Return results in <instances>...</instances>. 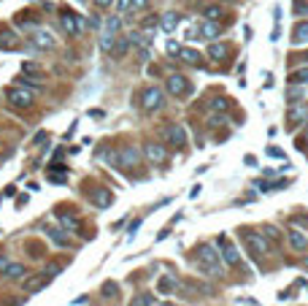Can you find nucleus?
<instances>
[{"instance_id":"nucleus-1","label":"nucleus","mask_w":308,"mask_h":306,"mask_svg":"<svg viewBox=\"0 0 308 306\" xmlns=\"http://www.w3.org/2000/svg\"><path fill=\"white\" fill-rule=\"evenodd\" d=\"M198 258H200V265H203L208 274H214V277H219L222 268H219V252H216L211 244H200L198 247Z\"/></svg>"},{"instance_id":"nucleus-2","label":"nucleus","mask_w":308,"mask_h":306,"mask_svg":"<svg viewBox=\"0 0 308 306\" xmlns=\"http://www.w3.org/2000/svg\"><path fill=\"white\" fill-rule=\"evenodd\" d=\"M163 103H165V95L160 87H146L144 95H141V109L144 111H157Z\"/></svg>"},{"instance_id":"nucleus-3","label":"nucleus","mask_w":308,"mask_h":306,"mask_svg":"<svg viewBox=\"0 0 308 306\" xmlns=\"http://www.w3.org/2000/svg\"><path fill=\"white\" fill-rule=\"evenodd\" d=\"M60 24H62V30L68 36H82L84 33V17H79V14L62 11L60 14Z\"/></svg>"},{"instance_id":"nucleus-4","label":"nucleus","mask_w":308,"mask_h":306,"mask_svg":"<svg viewBox=\"0 0 308 306\" xmlns=\"http://www.w3.org/2000/svg\"><path fill=\"white\" fill-rule=\"evenodd\" d=\"M165 89H168L170 95H176V98H184V95L192 92V84L186 76H181V73H173V76H168V84H165Z\"/></svg>"},{"instance_id":"nucleus-5","label":"nucleus","mask_w":308,"mask_h":306,"mask_svg":"<svg viewBox=\"0 0 308 306\" xmlns=\"http://www.w3.org/2000/svg\"><path fill=\"white\" fill-rule=\"evenodd\" d=\"M6 98H8V103H11V106H17V109H27L30 103H33V95H30V89H22V87L6 89Z\"/></svg>"},{"instance_id":"nucleus-6","label":"nucleus","mask_w":308,"mask_h":306,"mask_svg":"<svg viewBox=\"0 0 308 306\" xmlns=\"http://www.w3.org/2000/svg\"><path fill=\"white\" fill-rule=\"evenodd\" d=\"M30 44H33L35 49H43V52H46V49H54V46H57V41H54L52 33H49V30H41V27L30 33Z\"/></svg>"},{"instance_id":"nucleus-7","label":"nucleus","mask_w":308,"mask_h":306,"mask_svg":"<svg viewBox=\"0 0 308 306\" xmlns=\"http://www.w3.org/2000/svg\"><path fill=\"white\" fill-rule=\"evenodd\" d=\"M219 252H222V260L227 265H241V252L233 241H227V239H219Z\"/></svg>"},{"instance_id":"nucleus-8","label":"nucleus","mask_w":308,"mask_h":306,"mask_svg":"<svg viewBox=\"0 0 308 306\" xmlns=\"http://www.w3.org/2000/svg\"><path fill=\"white\" fill-rule=\"evenodd\" d=\"M165 141L170 144V147H176V149H181L186 144V130L184 128H179V125H170V128H165Z\"/></svg>"},{"instance_id":"nucleus-9","label":"nucleus","mask_w":308,"mask_h":306,"mask_svg":"<svg viewBox=\"0 0 308 306\" xmlns=\"http://www.w3.org/2000/svg\"><path fill=\"white\" fill-rule=\"evenodd\" d=\"M144 154H146V160H149V163L160 165V163H165V157H168V149H165L163 144H154V141H149V144L144 147Z\"/></svg>"},{"instance_id":"nucleus-10","label":"nucleus","mask_w":308,"mask_h":306,"mask_svg":"<svg viewBox=\"0 0 308 306\" xmlns=\"http://www.w3.org/2000/svg\"><path fill=\"white\" fill-rule=\"evenodd\" d=\"M246 244H249L251 255H257V258H265V255L270 252V244H267V239H265V236H260V233H251Z\"/></svg>"},{"instance_id":"nucleus-11","label":"nucleus","mask_w":308,"mask_h":306,"mask_svg":"<svg viewBox=\"0 0 308 306\" xmlns=\"http://www.w3.org/2000/svg\"><path fill=\"white\" fill-rule=\"evenodd\" d=\"M49 282H52V277H49L46 271H43V274H35V277H30L27 282H24V293H30V295H33V293H41Z\"/></svg>"},{"instance_id":"nucleus-12","label":"nucleus","mask_w":308,"mask_h":306,"mask_svg":"<svg viewBox=\"0 0 308 306\" xmlns=\"http://www.w3.org/2000/svg\"><path fill=\"white\" fill-rule=\"evenodd\" d=\"M230 52H233V49H230V44H225V41H214V44L208 46V57L216 60V63L227 60V57H230Z\"/></svg>"},{"instance_id":"nucleus-13","label":"nucleus","mask_w":308,"mask_h":306,"mask_svg":"<svg viewBox=\"0 0 308 306\" xmlns=\"http://www.w3.org/2000/svg\"><path fill=\"white\" fill-rule=\"evenodd\" d=\"M287 119H289L292 128H303V125L308 122V106H295L289 114H287Z\"/></svg>"},{"instance_id":"nucleus-14","label":"nucleus","mask_w":308,"mask_h":306,"mask_svg":"<svg viewBox=\"0 0 308 306\" xmlns=\"http://www.w3.org/2000/svg\"><path fill=\"white\" fill-rule=\"evenodd\" d=\"M111 200H114V195H111V190H105V187H98V190L92 193V203H95L98 209H108Z\"/></svg>"},{"instance_id":"nucleus-15","label":"nucleus","mask_w":308,"mask_h":306,"mask_svg":"<svg viewBox=\"0 0 308 306\" xmlns=\"http://www.w3.org/2000/svg\"><path fill=\"white\" fill-rule=\"evenodd\" d=\"M138 160H141V152L138 149H124L122 154H119V168H133V165H138Z\"/></svg>"},{"instance_id":"nucleus-16","label":"nucleus","mask_w":308,"mask_h":306,"mask_svg":"<svg viewBox=\"0 0 308 306\" xmlns=\"http://www.w3.org/2000/svg\"><path fill=\"white\" fill-rule=\"evenodd\" d=\"M219 33H222V24H216V22H203L198 27V38H208V41L216 38Z\"/></svg>"},{"instance_id":"nucleus-17","label":"nucleus","mask_w":308,"mask_h":306,"mask_svg":"<svg viewBox=\"0 0 308 306\" xmlns=\"http://www.w3.org/2000/svg\"><path fill=\"white\" fill-rule=\"evenodd\" d=\"M149 6V0H119V14H130V11H144Z\"/></svg>"},{"instance_id":"nucleus-18","label":"nucleus","mask_w":308,"mask_h":306,"mask_svg":"<svg viewBox=\"0 0 308 306\" xmlns=\"http://www.w3.org/2000/svg\"><path fill=\"white\" fill-rule=\"evenodd\" d=\"M179 22H181V14L179 11H168V14H163V19H160V24H163L165 33H173Z\"/></svg>"},{"instance_id":"nucleus-19","label":"nucleus","mask_w":308,"mask_h":306,"mask_svg":"<svg viewBox=\"0 0 308 306\" xmlns=\"http://www.w3.org/2000/svg\"><path fill=\"white\" fill-rule=\"evenodd\" d=\"M289 247L295 249V252H306L308 249V239L303 233H297V230H292L289 233Z\"/></svg>"},{"instance_id":"nucleus-20","label":"nucleus","mask_w":308,"mask_h":306,"mask_svg":"<svg viewBox=\"0 0 308 306\" xmlns=\"http://www.w3.org/2000/svg\"><path fill=\"white\" fill-rule=\"evenodd\" d=\"M306 41H308V22H300L292 33V44L297 46V44H306Z\"/></svg>"},{"instance_id":"nucleus-21","label":"nucleus","mask_w":308,"mask_h":306,"mask_svg":"<svg viewBox=\"0 0 308 306\" xmlns=\"http://www.w3.org/2000/svg\"><path fill=\"white\" fill-rule=\"evenodd\" d=\"M46 233H49V239H52L57 247H70V241H68V236L62 233V230H57V228H46Z\"/></svg>"},{"instance_id":"nucleus-22","label":"nucleus","mask_w":308,"mask_h":306,"mask_svg":"<svg viewBox=\"0 0 308 306\" xmlns=\"http://www.w3.org/2000/svg\"><path fill=\"white\" fill-rule=\"evenodd\" d=\"M157 290L163 295H170L176 290V279L173 277H160V282H157Z\"/></svg>"},{"instance_id":"nucleus-23","label":"nucleus","mask_w":308,"mask_h":306,"mask_svg":"<svg viewBox=\"0 0 308 306\" xmlns=\"http://www.w3.org/2000/svg\"><path fill=\"white\" fill-rule=\"evenodd\" d=\"M60 225H62L65 230H79V228H82V222H79L73 214H65V212L60 214Z\"/></svg>"},{"instance_id":"nucleus-24","label":"nucleus","mask_w":308,"mask_h":306,"mask_svg":"<svg viewBox=\"0 0 308 306\" xmlns=\"http://www.w3.org/2000/svg\"><path fill=\"white\" fill-rule=\"evenodd\" d=\"M179 57L184 60V63H192V65H200V63H203V57H200V54L195 52V49H181Z\"/></svg>"},{"instance_id":"nucleus-25","label":"nucleus","mask_w":308,"mask_h":306,"mask_svg":"<svg viewBox=\"0 0 308 306\" xmlns=\"http://www.w3.org/2000/svg\"><path fill=\"white\" fill-rule=\"evenodd\" d=\"M17 82L22 84V87H30V89H33V87H41V84H43V76H27V73H24V76H19Z\"/></svg>"},{"instance_id":"nucleus-26","label":"nucleus","mask_w":308,"mask_h":306,"mask_svg":"<svg viewBox=\"0 0 308 306\" xmlns=\"http://www.w3.org/2000/svg\"><path fill=\"white\" fill-rule=\"evenodd\" d=\"M203 17H205V22H219V19H222V8L219 6H205L203 8Z\"/></svg>"},{"instance_id":"nucleus-27","label":"nucleus","mask_w":308,"mask_h":306,"mask_svg":"<svg viewBox=\"0 0 308 306\" xmlns=\"http://www.w3.org/2000/svg\"><path fill=\"white\" fill-rule=\"evenodd\" d=\"M127 49H130V41H127V38H119V41L114 44V49H111V54H114V57H124Z\"/></svg>"},{"instance_id":"nucleus-28","label":"nucleus","mask_w":308,"mask_h":306,"mask_svg":"<svg viewBox=\"0 0 308 306\" xmlns=\"http://www.w3.org/2000/svg\"><path fill=\"white\" fill-rule=\"evenodd\" d=\"M0 49H17V38H14V33H0Z\"/></svg>"},{"instance_id":"nucleus-29","label":"nucleus","mask_w":308,"mask_h":306,"mask_svg":"<svg viewBox=\"0 0 308 306\" xmlns=\"http://www.w3.org/2000/svg\"><path fill=\"white\" fill-rule=\"evenodd\" d=\"M6 277L8 279H22L24 277V265L22 263H11L8 265V271H6Z\"/></svg>"},{"instance_id":"nucleus-30","label":"nucleus","mask_w":308,"mask_h":306,"mask_svg":"<svg viewBox=\"0 0 308 306\" xmlns=\"http://www.w3.org/2000/svg\"><path fill=\"white\" fill-rule=\"evenodd\" d=\"M225 109H230V100H227V98H214V100H211V111L225 114Z\"/></svg>"},{"instance_id":"nucleus-31","label":"nucleus","mask_w":308,"mask_h":306,"mask_svg":"<svg viewBox=\"0 0 308 306\" xmlns=\"http://www.w3.org/2000/svg\"><path fill=\"white\" fill-rule=\"evenodd\" d=\"M289 82L292 84H308V68H306V71H295L289 76Z\"/></svg>"},{"instance_id":"nucleus-32","label":"nucleus","mask_w":308,"mask_h":306,"mask_svg":"<svg viewBox=\"0 0 308 306\" xmlns=\"http://www.w3.org/2000/svg\"><path fill=\"white\" fill-rule=\"evenodd\" d=\"M154 304V298H151L149 293H141V295H135V301H133V306H151Z\"/></svg>"},{"instance_id":"nucleus-33","label":"nucleus","mask_w":308,"mask_h":306,"mask_svg":"<svg viewBox=\"0 0 308 306\" xmlns=\"http://www.w3.org/2000/svg\"><path fill=\"white\" fill-rule=\"evenodd\" d=\"M103 295H105V298H117V295H119V287L114 282H105L103 284Z\"/></svg>"},{"instance_id":"nucleus-34","label":"nucleus","mask_w":308,"mask_h":306,"mask_svg":"<svg viewBox=\"0 0 308 306\" xmlns=\"http://www.w3.org/2000/svg\"><path fill=\"white\" fill-rule=\"evenodd\" d=\"M262 233H265L267 239H273V241H279V228H273V225H265V228H262Z\"/></svg>"},{"instance_id":"nucleus-35","label":"nucleus","mask_w":308,"mask_h":306,"mask_svg":"<svg viewBox=\"0 0 308 306\" xmlns=\"http://www.w3.org/2000/svg\"><path fill=\"white\" fill-rule=\"evenodd\" d=\"M165 52L170 54V57H179V52H181V46L176 41H168V46H165Z\"/></svg>"},{"instance_id":"nucleus-36","label":"nucleus","mask_w":308,"mask_h":306,"mask_svg":"<svg viewBox=\"0 0 308 306\" xmlns=\"http://www.w3.org/2000/svg\"><path fill=\"white\" fill-rule=\"evenodd\" d=\"M303 98V89H289V92H287V100H289V103H295V100H300Z\"/></svg>"},{"instance_id":"nucleus-37","label":"nucleus","mask_w":308,"mask_h":306,"mask_svg":"<svg viewBox=\"0 0 308 306\" xmlns=\"http://www.w3.org/2000/svg\"><path fill=\"white\" fill-rule=\"evenodd\" d=\"M295 14H308V0H297L295 3Z\"/></svg>"},{"instance_id":"nucleus-38","label":"nucleus","mask_w":308,"mask_h":306,"mask_svg":"<svg viewBox=\"0 0 308 306\" xmlns=\"http://www.w3.org/2000/svg\"><path fill=\"white\" fill-rule=\"evenodd\" d=\"M8 265H11V260H8L6 255H0V274H6V271H8Z\"/></svg>"},{"instance_id":"nucleus-39","label":"nucleus","mask_w":308,"mask_h":306,"mask_svg":"<svg viewBox=\"0 0 308 306\" xmlns=\"http://www.w3.org/2000/svg\"><path fill=\"white\" fill-rule=\"evenodd\" d=\"M87 22H89V27L100 30V17H98V14H95V17H89V19H87Z\"/></svg>"},{"instance_id":"nucleus-40","label":"nucleus","mask_w":308,"mask_h":306,"mask_svg":"<svg viewBox=\"0 0 308 306\" xmlns=\"http://www.w3.org/2000/svg\"><path fill=\"white\" fill-rule=\"evenodd\" d=\"M267 154H270V157H279V160H281V157H284V152H281V149H279V147H276V149H273V147H270V149H267Z\"/></svg>"},{"instance_id":"nucleus-41","label":"nucleus","mask_w":308,"mask_h":306,"mask_svg":"<svg viewBox=\"0 0 308 306\" xmlns=\"http://www.w3.org/2000/svg\"><path fill=\"white\" fill-rule=\"evenodd\" d=\"M98 8H111V0H92Z\"/></svg>"},{"instance_id":"nucleus-42","label":"nucleus","mask_w":308,"mask_h":306,"mask_svg":"<svg viewBox=\"0 0 308 306\" xmlns=\"http://www.w3.org/2000/svg\"><path fill=\"white\" fill-rule=\"evenodd\" d=\"M225 122V114H214V117H211V125H222Z\"/></svg>"},{"instance_id":"nucleus-43","label":"nucleus","mask_w":308,"mask_h":306,"mask_svg":"<svg viewBox=\"0 0 308 306\" xmlns=\"http://www.w3.org/2000/svg\"><path fill=\"white\" fill-rule=\"evenodd\" d=\"M43 141H46V133H38V135H35V141H33V144H43Z\"/></svg>"},{"instance_id":"nucleus-44","label":"nucleus","mask_w":308,"mask_h":306,"mask_svg":"<svg viewBox=\"0 0 308 306\" xmlns=\"http://www.w3.org/2000/svg\"><path fill=\"white\" fill-rule=\"evenodd\" d=\"M303 265H306V268H308V258H306V260H303Z\"/></svg>"},{"instance_id":"nucleus-45","label":"nucleus","mask_w":308,"mask_h":306,"mask_svg":"<svg viewBox=\"0 0 308 306\" xmlns=\"http://www.w3.org/2000/svg\"><path fill=\"white\" fill-rule=\"evenodd\" d=\"M303 60H308V52H306V54H303Z\"/></svg>"},{"instance_id":"nucleus-46","label":"nucleus","mask_w":308,"mask_h":306,"mask_svg":"<svg viewBox=\"0 0 308 306\" xmlns=\"http://www.w3.org/2000/svg\"><path fill=\"white\" fill-rule=\"evenodd\" d=\"M160 306H173V304H160Z\"/></svg>"},{"instance_id":"nucleus-47","label":"nucleus","mask_w":308,"mask_h":306,"mask_svg":"<svg viewBox=\"0 0 308 306\" xmlns=\"http://www.w3.org/2000/svg\"><path fill=\"white\" fill-rule=\"evenodd\" d=\"M227 3H235V0H227Z\"/></svg>"}]
</instances>
